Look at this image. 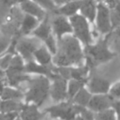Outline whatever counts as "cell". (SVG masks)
Instances as JSON below:
<instances>
[{
    "instance_id": "6da1fadb",
    "label": "cell",
    "mask_w": 120,
    "mask_h": 120,
    "mask_svg": "<svg viewBox=\"0 0 120 120\" xmlns=\"http://www.w3.org/2000/svg\"><path fill=\"white\" fill-rule=\"evenodd\" d=\"M85 54L83 45L72 34L58 39V46L52 57V64L56 67H75L84 64Z\"/></svg>"
},
{
    "instance_id": "7a4b0ae2",
    "label": "cell",
    "mask_w": 120,
    "mask_h": 120,
    "mask_svg": "<svg viewBox=\"0 0 120 120\" xmlns=\"http://www.w3.org/2000/svg\"><path fill=\"white\" fill-rule=\"evenodd\" d=\"M25 84L23 101L40 107L50 96L51 79L42 75H31Z\"/></svg>"
},
{
    "instance_id": "3957f363",
    "label": "cell",
    "mask_w": 120,
    "mask_h": 120,
    "mask_svg": "<svg viewBox=\"0 0 120 120\" xmlns=\"http://www.w3.org/2000/svg\"><path fill=\"white\" fill-rule=\"evenodd\" d=\"M85 60L84 63L90 69L94 68L98 65L107 63L111 61L115 55V52H112L109 46V34L102 38H98L96 42L84 47Z\"/></svg>"
},
{
    "instance_id": "277c9868",
    "label": "cell",
    "mask_w": 120,
    "mask_h": 120,
    "mask_svg": "<svg viewBox=\"0 0 120 120\" xmlns=\"http://www.w3.org/2000/svg\"><path fill=\"white\" fill-rule=\"evenodd\" d=\"M82 108L76 104H74L71 100L68 99L61 102H56L53 105L47 107L43 110V112L48 114L52 119L58 120H71L76 115L82 113Z\"/></svg>"
},
{
    "instance_id": "5b68a950",
    "label": "cell",
    "mask_w": 120,
    "mask_h": 120,
    "mask_svg": "<svg viewBox=\"0 0 120 120\" xmlns=\"http://www.w3.org/2000/svg\"><path fill=\"white\" fill-rule=\"evenodd\" d=\"M72 26V35L79 39L83 47L88 46L94 42V35L91 30V22L80 13L69 17Z\"/></svg>"
},
{
    "instance_id": "8992f818",
    "label": "cell",
    "mask_w": 120,
    "mask_h": 120,
    "mask_svg": "<svg viewBox=\"0 0 120 120\" xmlns=\"http://www.w3.org/2000/svg\"><path fill=\"white\" fill-rule=\"evenodd\" d=\"M42 44L38 38L29 36H19L16 43V53H19L25 62L33 60L36 50Z\"/></svg>"
},
{
    "instance_id": "52a82bcc",
    "label": "cell",
    "mask_w": 120,
    "mask_h": 120,
    "mask_svg": "<svg viewBox=\"0 0 120 120\" xmlns=\"http://www.w3.org/2000/svg\"><path fill=\"white\" fill-rule=\"evenodd\" d=\"M95 27L98 33L106 36L112 31L111 20V8L102 2L98 3V10L94 21Z\"/></svg>"
},
{
    "instance_id": "ba28073f",
    "label": "cell",
    "mask_w": 120,
    "mask_h": 120,
    "mask_svg": "<svg viewBox=\"0 0 120 120\" xmlns=\"http://www.w3.org/2000/svg\"><path fill=\"white\" fill-rule=\"evenodd\" d=\"M50 97L56 102H61L68 99V80L59 75L57 72L51 78Z\"/></svg>"
},
{
    "instance_id": "9c48e42d",
    "label": "cell",
    "mask_w": 120,
    "mask_h": 120,
    "mask_svg": "<svg viewBox=\"0 0 120 120\" xmlns=\"http://www.w3.org/2000/svg\"><path fill=\"white\" fill-rule=\"evenodd\" d=\"M114 99L110 94H93L88 103L87 110L92 112H99L112 107Z\"/></svg>"
},
{
    "instance_id": "30bf717a",
    "label": "cell",
    "mask_w": 120,
    "mask_h": 120,
    "mask_svg": "<svg viewBox=\"0 0 120 120\" xmlns=\"http://www.w3.org/2000/svg\"><path fill=\"white\" fill-rule=\"evenodd\" d=\"M52 33L57 39L62 38L66 35L72 34V26L69 21V18L63 15L56 14L52 20Z\"/></svg>"
},
{
    "instance_id": "8fae6325",
    "label": "cell",
    "mask_w": 120,
    "mask_h": 120,
    "mask_svg": "<svg viewBox=\"0 0 120 120\" xmlns=\"http://www.w3.org/2000/svg\"><path fill=\"white\" fill-rule=\"evenodd\" d=\"M111 82L99 75H93L87 79L85 86L92 94H108L111 88Z\"/></svg>"
},
{
    "instance_id": "7c38bea8",
    "label": "cell",
    "mask_w": 120,
    "mask_h": 120,
    "mask_svg": "<svg viewBox=\"0 0 120 120\" xmlns=\"http://www.w3.org/2000/svg\"><path fill=\"white\" fill-rule=\"evenodd\" d=\"M24 70L27 74H30V75H42V76L49 77L51 79L55 73V66L53 64L50 66H44V65L38 64L33 59L28 62H25Z\"/></svg>"
},
{
    "instance_id": "4fadbf2b",
    "label": "cell",
    "mask_w": 120,
    "mask_h": 120,
    "mask_svg": "<svg viewBox=\"0 0 120 120\" xmlns=\"http://www.w3.org/2000/svg\"><path fill=\"white\" fill-rule=\"evenodd\" d=\"M46 113L39 110V107L33 103H25L19 112L21 120H43Z\"/></svg>"
},
{
    "instance_id": "5bb4252c",
    "label": "cell",
    "mask_w": 120,
    "mask_h": 120,
    "mask_svg": "<svg viewBox=\"0 0 120 120\" xmlns=\"http://www.w3.org/2000/svg\"><path fill=\"white\" fill-rule=\"evenodd\" d=\"M19 8L24 14L31 15L39 21L43 20L45 18V16L48 14V12L43 8H41L38 4H37L36 2H34L32 0L22 1L19 5Z\"/></svg>"
},
{
    "instance_id": "9a60e30c",
    "label": "cell",
    "mask_w": 120,
    "mask_h": 120,
    "mask_svg": "<svg viewBox=\"0 0 120 120\" xmlns=\"http://www.w3.org/2000/svg\"><path fill=\"white\" fill-rule=\"evenodd\" d=\"M82 0H68L63 5L57 7L53 12H55V14L63 15L65 17L69 18L79 13L82 6Z\"/></svg>"
},
{
    "instance_id": "2e32d148",
    "label": "cell",
    "mask_w": 120,
    "mask_h": 120,
    "mask_svg": "<svg viewBox=\"0 0 120 120\" xmlns=\"http://www.w3.org/2000/svg\"><path fill=\"white\" fill-rule=\"evenodd\" d=\"M52 34H53L52 28V22H51L49 14H47L45 16V18L39 22V23L38 24V26L35 28V30L32 32L31 35L38 38V39H40L43 42Z\"/></svg>"
},
{
    "instance_id": "e0dca14e",
    "label": "cell",
    "mask_w": 120,
    "mask_h": 120,
    "mask_svg": "<svg viewBox=\"0 0 120 120\" xmlns=\"http://www.w3.org/2000/svg\"><path fill=\"white\" fill-rule=\"evenodd\" d=\"M98 0H82L79 13L87 19L91 23H94L97 10H98Z\"/></svg>"
},
{
    "instance_id": "ac0fdd59",
    "label": "cell",
    "mask_w": 120,
    "mask_h": 120,
    "mask_svg": "<svg viewBox=\"0 0 120 120\" xmlns=\"http://www.w3.org/2000/svg\"><path fill=\"white\" fill-rule=\"evenodd\" d=\"M39 22L40 21L38 20L37 18L23 13V17L22 19L20 28H19V36H29V35H31L32 32L35 30V28L39 23Z\"/></svg>"
},
{
    "instance_id": "d6986e66",
    "label": "cell",
    "mask_w": 120,
    "mask_h": 120,
    "mask_svg": "<svg viewBox=\"0 0 120 120\" xmlns=\"http://www.w3.org/2000/svg\"><path fill=\"white\" fill-rule=\"evenodd\" d=\"M52 57H53L52 53L42 43L36 50L33 59L38 64H41L44 66H50V65H52Z\"/></svg>"
},
{
    "instance_id": "ffe728a7",
    "label": "cell",
    "mask_w": 120,
    "mask_h": 120,
    "mask_svg": "<svg viewBox=\"0 0 120 120\" xmlns=\"http://www.w3.org/2000/svg\"><path fill=\"white\" fill-rule=\"evenodd\" d=\"M0 97L3 100H6V99L23 100L24 94H23V91L19 89L18 87H14V86H10L7 84L4 86Z\"/></svg>"
},
{
    "instance_id": "44dd1931",
    "label": "cell",
    "mask_w": 120,
    "mask_h": 120,
    "mask_svg": "<svg viewBox=\"0 0 120 120\" xmlns=\"http://www.w3.org/2000/svg\"><path fill=\"white\" fill-rule=\"evenodd\" d=\"M92 95L93 94L87 89V87L84 86L73 97L71 101L74 104H76V105H78V106H80L82 108L86 109L87 106H88V103H89V101L91 99Z\"/></svg>"
},
{
    "instance_id": "7402d4cb",
    "label": "cell",
    "mask_w": 120,
    "mask_h": 120,
    "mask_svg": "<svg viewBox=\"0 0 120 120\" xmlns=\"http://www.w3.org/2000/svg\"><path fill=\"white\" fill-rule=\"evenodd\" d=\"M24 105L23 100H15V99H2L1 103V112H20L22 108Z\"/></svg>"
},
{
    "instance_id": "603a6c76",
    "label": "cell",
    "mask_w": 120,
    "mask_h": 120,
    "mask_svg": "<svg viewBox=\"0 0 120 120\" xmlns=\"http://www.w3.org/2000/svg\"><path fill=\"white\" fill-rule=\"evenodd\" d=\"M87 81L83 80H77V79H69L68 80V99L71 100L73 97L82 88L85 86Z\"/></svg>"
},
{
    "instance_id": "cb8c5ba5",
    "label": "cell",
    "mask_w": 120,
    "mask_h": 120,
    "mask_svg": "<svg viewBox=\"0 0 120 120\" xmlns=\"http://www.w3.org/2000/svg\"><path fill=\"white\" fill-rule=\"evenodd\" d=\"M93 116L95 120H117L112 108L99 112H93Z\"/></svg>"
},
{
    "instance_id": "d4e9b609",
    "label": "cell",
    "mask_w": 120,
    "mask_h": 120,
    "mask_svg": "<svg viewBox=\"0 0 120 120\" xmlns=\"http://www.w3.org/2000/svg\"><path fill=\"white\" fill-rule=\"evenodd\" d=\"M42 43H43V44L47 47V49L52 53V55L55 54V52H56V51H57V46H58V39L56 38V37H55L53 34L50 35Z\"/></svg>"
},
{
    "instance_id": "484cf974",
    "label": "cell",
    "mask_w": 120,
    "mask_h": 120,
    "mask_svg": "<svg viewBox=\"0 0 120 120\" xmlns=\"http://www.w3.org/2000/svg\"><path fill=\"white\" fill-rule=\"evenodd\" d=\"M12 38L13 37H11L8 34L0 33V55L5 53L8 51V49L11 43Z\"/></svg>"
},
{
    "instance_id": "4316f807",
    "label": "cell",
    "mask_w": 120,
    "mask_h": 120,
    "mask_svg": "<svg viewBox=\"0 0 120 120\" xmlns=\"http://www.w3.org/2000/svg\"><path fill=\"white\" fill-rule=\"evenodd\" d=\"M12 57H13V53L10 52H5L0 55V70L5 72L9 68Z\"/></svg>"
},
{
    "instance_id": "83f0119b",
    "label": "cell",
    "mask_w": 120,
    "mask_h": 120,
    "mask_svg": "<svg viewBox=\"0 0 120 120\" xmlns=\"http://www.w3.org/2000/svg\"><path fill=\"white\" fill-rule=\"evenodd\" d=\"M38 4L41 8H43L47 12H52L56 9V2L55 0H32Z\"/></svg>"
},
{
    "instance_id": "f1b7e54d",
    "label": "cell",
    "mask_w": 120,
    "mask_h": 120,
    "mask_svg": "<svg viewBox=\"0 0 120 120\" xmlns=\"http://www.w3.org/2000/svg\"><path fill=\"white\" fill-rule=\"evenodd\" d=\"M111 20L112 30L120 26V9L119 8H111Z\"/></svg>"
},
{
    "instance_id": "f546056e",
    "label": "cell",
    "mask_w": 120,
    "mask_h": 120,
    "mask_svg": "<svg viewBox=\"0 0 120 120\" xmlns=\"http://www.w3.org/2000/svg\"><path fill=\"white\" fill-rule=\"evenodd\" d=\"M109 94L113 99H120V81L115 82L111 85Z\"/></svg>"
},
{
    "instance_id": "4dcf8cb0",
    "label": "cell",
    "mask_w": 120,
    "mask_h": 120,
    "mask_svg": "<svg viewBox=\"0 0 120 120\" xmlns=\"http://www.w3.org/2000/svg\"><path fill=\"white\" fill-rule=\"evenodd\" d=\"M18 116H19V112H0V120H15Z\"/></svg>"
},
{
    "instance_id": "1f68e13d",
    "label": "cell",
    "mask_w": 120,
    "mask_h": 120,
    "mask_svg": "<svg viewBox=\"0 0 120 120\" xmlns=\"http://www.w3.org/2000/svg\"><path fill=\"white\" fill-rule=\"evenodd\" d=\"M112 108L114 111V113L116 115L117 120H120V99H114Z\"/></svg>"
},
{
    "instance_id": "d6a6232c",
    "label": "cell",
    "mask_w": 120,
    "mask_h": 120,
    "mask_svg": "<svg viewBox=\"0 0 120 120\" xmlns=\"http://www.w3.org/2000/svg\"><path fill=\"white\" fill-rule=\"evenodd\" d=\"M71 120H85V118H84V116L82 114V113H80V114H78V115H76L73 119H71Z\"/></svg>"
},
{
    "instance_id": "836d02e7",
    "label": "cell",
    "mask_w": 120,
    "mask_h": 120,
    "mask_svg": "<svg viewBox=\"0 0 120 120\" xmlns=\"http://www.w3.org/2000/svg\"><path fill=\"white\" fill-rule=\"evenodd\" d=\"M5 85H6V84H4V82H3V79H0V96H1L2 90H3V88H4Z\"/></svg>"
},
{
    "instance_id": "e575fe53",
    "label": "cell",
    "mask_w": 120,
    "mask_h": 120,
    "mask_svg": "<svg viewBox=\"0 0 120 120\" xmlns=\"http://www.w3.org/2000/svg\"><path fill=\"white\" fill-rule=\"evenodd\" d=\"M4 77H5V72L2 71V70H0V79H3Z\"/></svg>"
},
{
    "instance_id": "d590c367",
    "label": "cell",
    "mask_w": 120,
    "mask_h": 120,
    "mask_svg": "<svg viewBox=\"0 0 120 120\" xmlns=\"http://www.w3.org/2000/svg\"><path fill=\"white\" fill-rule=\"evenodd\" d=\"M1 103H2V98L0 97V112H1Z\"/></svg>"
},
{
    "instance_id": "8d00e7d4",
    "label": "cell",
    "mask_w": 120,
    "mask_h": 120,
    "mask_svg": "<svg viewBox=\"0 0 120 120\" xmlns=\"http://www.w3.org/2000/svg\"><path fill=\"white\" fill-rule=\"evenodd\" d=\"M15 120H21V119H20V117H19V116H18V117H17V118H16V119H15Z\"/></svg>"
},
{
    "instance_id": "74e56055",
    "label": "cell",
    "mask_w": 120,
    "mask_h": 120,
    "mask_svg": "<svg viewBox=\"0 0 120 120\" xmlns=\"http://www.w3.org/2000/svg\"><path fill=\"white\" fill-rule=\"evenodd\" d=\"M52 120H58V119H52Z\"/></svg>"
}]
</instances>
